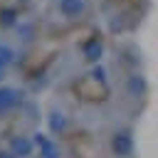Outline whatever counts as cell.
<instances>
[{
  "mask_svg": "<svg viewBox=\"0 0 158 158\" xmlns=\"http://www.w3.org/2000/svg\"><path fill=\"white\" fill-rule=\"evenodd\" d=\"M17 101H20L17 89H12V86H0V114L12 111V109L17 106Z\"/></svg>",
  "mask_w": 158,
  "mask_h": 158,
  "instance_id": "1",
  "label": "cell"
},
{
  "mask_svg": "<svg viewBox=\"0 0 158 158\" xmlns=\"http://www.w3.org/2000/svg\"><path fill=\"white\" fill-rule=\"evenodd\" d=\"M32 148H35V143H32L30 138H25V136H15V138L10 141V151H12L15 158H27V156L32 153Z\"/></svg>",
  "mask_w": 158,
  "mask_h": 158,
  "instance_id": "2",
  "label": "cell"
},
{
  "mask_svg": "<svg viewBox=\"0 0 158 158\" xmlns=\"http://www.w3.org/2000/svg\"><path fill=\"white\" fill-rule=\"evenodd\" d=\"M84 10V0H59V12L64 17H77Z\"/></svg>",
  "mask_w": 158,
  "mask_h": 158,
  "instance_id": "3",
  "label": "cell"
},
{
  "mask_svg": "<svg viewBox=\"0 0 158 158\" xmlns=\"http://www.w3.org/2000/svg\"><path fill=\"white\" fill-rule=\"evenodd\" d=\"M114 151L118 156H128V151H131V136L128 133H118L114 138Z\"/></svg>",
  "mask_w": 158,
  "mask_h": 158,
  "instance_id": "4",
  "label": "cell"
},
{
  "mask_svg": "<svg viewBox=\"0 0 158 158\" xmlns=\"http://www.w3.org/2000/svg\"><path fill=\"white\" fill-rule=\"evenodd\" d=\"M40 153H42V158H59V151H57V146H54L49 138L40 146Z\"/></svg>",
  "mask_w": 158,
  "mask_h": 158,
  "instance_id": "5",
  "label": "cell"
},
{
  "mask_svg": "<svg viewBox=\"0 0 158 158\" xmlns=\"http://www.w3.org/2000/svg\"><path fill=\"white\" fill-rule=\"evenodd\" d=\"M10 62H15V49L7 44H0V67H7Z\"/></svg>",
  "mask_w": 158,
  "mask_h": 158,
  "instance_id": "6",
  "label": "cell"
},
{
  "mask_svg": "<svg viewBox=\"0 0 158 158\" xmlns=\"http://www.w3.org/2000/svg\"><path fill=\"white\" fill-rule=\"evenodd\" d=\"M64 126H67L64 116L62 114H52V131H64Z\"/></svg>",
  "mask_w": 158,
  "mask_h": 158,
  "instance_id": "7",
  "label": "cell"
},
{
  "mask_svg": "<svg viewBox=\"0 0 158 158\" xmlns=\"http://www.w3.org/2000/svg\"><path fill=\"white\" fill-rule=\"evenodd\" d=\"M0 158H15L12 153H0Z\"/></svg>",
  "mask_w": 158,
  "mask_h": 158,
  "instance_id": "8",
  "label": "cell"
},
{
  "mask_svg": "<svg viewBox=\"0 0 158 158\" xmlns=\"http://www.w3.org/2000/svg\"><path fill=\"white\" fill-rule=\"evenodd\" d=\"M5 79V67H0V81Z\"/></svg>",
  "mask_w": 158,
  "mask_h": 158,
  "instance_id": "9",
  "label": "cell"
}]
</instances>
